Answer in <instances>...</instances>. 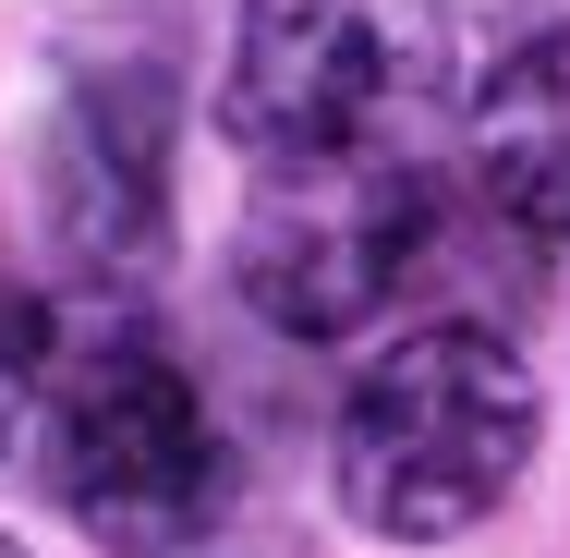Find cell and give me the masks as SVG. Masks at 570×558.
Segmentation results:
<instances>
[{
    "mask_svg": "<svg viewBox=\"0 0 570 558\" xmlns=\"http://www.w3.org/2000/svg\"><path fill=\"white\" fill-rule=\"evenodd\" d=\"M473 195L510 231H570V25L522 37L473 98Z\"/></svg>",
    "mask_w": 570,
    "mask_h": 558,
    "instance_id": "obj_6",
    "label": "cell"
},
{
    "mask_svg": "<svg viewBox=\"0 0 570 558\" xmlns=\"http://www.w3.org/2000/svg\"><path fill=\"white\" fill-rule=\"evenodd\" d=\"M146 74H86L49 121V231L86 280H146L170 243V146Z\"/></svg>",
    "mask_w": 570,
    "mask_h": 558,
    "instance_id": "obj_5",
    "label": "cell"
},
{
    "mask_svg": "<svg viewBox=\"0 0 570 558\" xmlns=\"http://www.w3.org/2000/svg\"><path fill=\"white\" fill-rule=\"evenodd\" d=\"M438 86H450L438 0H243L219 61V134L267 170L401 158Z\"/></svg>",
    "mask_w": 570,
    "mask_h": 558,
    "instance_id": "obj_2",
    "label": "cell"
},
{
    "mask_svg": "<svg viewBox=\"0 0 570 558\" xmlns=\"http://www.w3.org/2000/svg\"><path fill=\"white\" fill-rule=\"evenodd\" d=\"M37 473L98 547H134V558H183L230 498L207 389L134 329L73 340L37 376Z\"/></svg>",
    "mask_w": 570,
    "mask_h": 558,
    "instance_id": "obj_3",
    "label": "cell"
},
{
    "mask_svg": "<svg viewBox=\"0 0 570 558\" xmlns=\"http://www.w3.org/2000/svg\"><path fill=\"white\" fill-rule=\"evenodd\" d=\"M0 558H24V547H12V535H0Z\"/></svg>",
    "mask_w": 570,
    "mask_h": 558,
    "instance_id": "obj_8",
    "label": "cell"
},
{
    "mask_svg": "<svg viewBox=\"0 0 570 558\" xmlns=\"http://www.w3.org/2000/svg\"><path fill=\"white\" fill-rule=\"evenodd\" d=\"M522 461H534V364L498 329H413L352 376L328 486L364 535L450 547L522 486Z\"/></svg>",
    "mask_w": 570,
    "mask_h": 558,
    "instance_id": "obj_1",
    "label": "cell"
},
{
    "mask_svg": "<svg viewBox=\"0 0 570 558\" xmlns=\"http://www.w3.org/2000/svg\"><path fill=\"white\" fill-rule=\"evenodd\" d=\"M37 376H49V329H37V304H24V292H0V425L37 401Z\"/></svg>",
    "mask_w": 570,
    "mask_h": 558,
    "instance_id": "obj_7",
    "label": "cell"
},
{
    "mask_svg": "<svg viewBox=\"0 0 570 558\" xmlns=\"http://www.w3.org/2000/svg\"><path fill=\"white\" fill-rule=\"evenodd\" d=\"M438 267V195L413 158H341V170H279L243 231H230V280L267 329L292 340H352L376 329L389 292H413Z\"/></svg>",
    "mask_w": 570,
    "mask_h": 558,
    "instance_id": "obj_4",
    "label": "cell"
}]
</instances>
